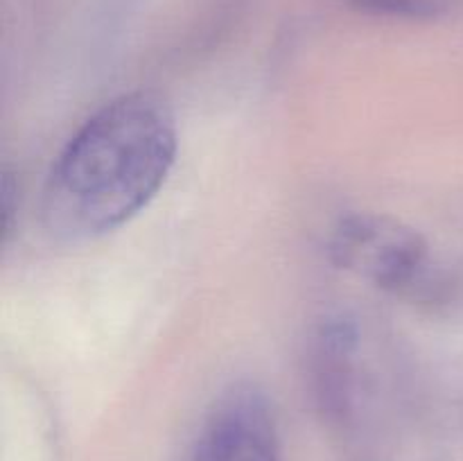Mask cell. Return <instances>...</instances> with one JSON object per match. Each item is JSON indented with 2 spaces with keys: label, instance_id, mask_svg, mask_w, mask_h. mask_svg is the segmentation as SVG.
Listing matches in <instances>:
<instances>
[{
  "label": "cell",
  "instance_id": "6da1fadb",
  "mask_svg": "<svg viewBox=\"0 0 463 461\" xmlns=\"http://www.w3.org/2000/svg\"><path fill=\"white\" fill-rule=\"evenodd\" d=\"M176 149V118L161 95H118L59 152L43 190L45 226L77 242L120 229L156 197Z\"/></svg>",
  "mask_w": 463,
  "mask_h": 461
},
{
  "label": "cell",
  "instance_id": "277c9868",
  "mask_svg": "<svg viewBox=\"0 0 463 461\" xmlns=\"http://www.w3.org/2000/svg\"><path fill=\"white\" fill-rule=\"evenodd\" d=\"M357 325L346 316L326 319L312 337L307 360L312 396L330 420H344L351 414L357 384Z\"/></svg>",
  "mask_w": 463,
  "mask_h": 461
},
{
  "label": "cell",
  "instance_id": "3957f363",
  "mask_svg": "<svg viewBox=\"0 0 463 461\" xmlns=\"http://www.w3.org/2000/svg\"><path fill=\"white\" fill-rule=\"evenodd\" d=\"M194 461H280L274 411L260 389L240 382L217 398L199 432Z\"/></svg>",
  "mask_w": 463,
  "mask_h": 461
},
{
  "label": "cell",
  "instance_id": "5b68a950",
  "mask_svg": "<svg viewBox=\"0 0 463 461\" xmlns=\"http://www.w3.org/2000/svg\"><path fill=\"white\" fill-rule=\"evenodd\" d=\"M362 12L375 16L407 18V21H434L455 12L463 0H351Z\"/></svg>",
  "mask_w": 463,
  "mask_h": 461
},
{
  "label": "cell",
  "instance_id": "7a4b0ae2",
  "mask_svg": "<svg viewBox=\"0 0 463 461\" xmlns=\"http://www.w3.org/2000/svg\"><path fill=\"white\" fill-rule=\"evenodd\" d=\"M330 260L383 292L419 296L430 285V247L405 221L375 212H351L335 226Z\"/></svg>",
  "mask_w": 463,
  "mask_h": 461
}]
</instances>
